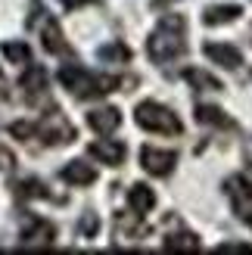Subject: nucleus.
Returning a JSON list of instances; mask_svg holds the SVG:
<instances>
[{
  "label": "nucleus",
  "mask_w": 252,
  "mask_h": 255,
  "mask_svg": "<svg viewBox=\"0 0 252 255\" xmlns=\"http://www.w3.org/2000/svg\"><path fill=\"white\" fill-rule=\"evenodd\" d=\"M243 16V6L240 3H224V6H209L203 12V22L206 25H228L234 19H240Z\"/></svg>",
  "instance_id": "nucleus-13"
},
{
  "label": "nucleus",
  "mask_w": 252,
  "mask_h": 255,
  "mask_svg": "<svg viewBox=\"0 0 252 255\" xmlns=\"http://www.w3.org/2000/svg\"><path fill=\"white\" fill-rule=\"evenodd\" d=\"M140 165L146 174L153 177H168L178 165V152L174 149H156V146H143L140 149Z\"/></svg>",
  "instance_id": "nucleus-5"
},
{
  "label": "nucleus",
  "mask_w": 252,
  "mask_h": 255,
  "mask_svg": "<svg viewBox=\"0 0 252 255\" xmlns=\"http://www.w3.org/2000/svg\"><path fill=\"white\" fill-rule=\"evenodd\" d=\"M97 231H100V221H97V215L91 212V215H84L81 218V224H78V234H81V240H94L97 237Z\"/></svg>",
  "instance_id": "nucleus-21"
},
{
  "label": "nucleus",
  "mask_w": 252,
  "mask_h": 255,
  "mask_svg": "<svg viewBox=\"0 0 252 255\" xmlns=\"http://www.w3.org/2000/svg\"><path fill=\"white\" fill-rule=\"evenodd\" d=\"M41 44H44V50L47 53H66V37H62V28H59V22L53 19V16H47L44 12V22H41Z\"/></svg>",
  "instance_id": "nucleus-9"
},
{
  "label": "nucleus",
  "mask_w": 252,
  "mask_h": 255,
  "mask_svg": "<svg viewBox=\"0 0 252 255\" xmlns=\"http://www.w3.org/2000/svg\"><path fill=\"white\" fill-rule=\"evenodd\" d=\"M56 78L72 97H78V100L106 97V94H112L119 87V78H112V75H91L81 66H62Z\"/></svg>",
  "instance_id": "nucleus-2"
},
{
  "label": "nucleus",
  "mask_w": 252,
  "mask_h": 255,
  "mask_svg": "<svg viewBox=\"0 0 252 255\" xmlns=\"http://www.w3.org/2000/svg\"><path fill=\"white\" fill-rule=\"evenodd\" d=\"M87 125L97 134H112L122 125V112L119 109H94V112H87Z\"/></svg>",
  "instance_id": "nucleus-10"
},
{
  "label": "nucleus",
  "mask_w": 252,
  "mask_h": 255,
  "mask_svg": "<svg viewBox=\"0 0 252 255\" xmlns=\"http://www.w3.org/2000/svg\"><path fill=\"white\" fill-rule=\"evenodd\" d=\"M184 81L193 87V91H221V81L215 78V75H209L203 69H184Z\"/></svg>",
  "instance_id": "nucleus-16"
},
{
  "label": "nucleus",
  "mask_w": 252,
  "mask_h": 255,
  "mask_svg": "<svg viewBox=\"0 0 252 255\" xmlns=\"http://www.w3.org/2000/svg\"><path fill=\"white\" fill-rule=\"evenodd\" d=\"M203 53H206V59H212L221 69H240L243 66V53L231 44H212L209 41V44H203Z\"/></svg>",
  "instance_id": "nucleus-8"
},
{
  "label": "nucleus",
  "mask_w": 252,
  "mask_h": 255,
  "mask_svg": "<svg viewBox=\"0 0 252 255\" xmlns=\"http://www.w3.org/2000/svg\"><path fill=\"white\" fill-rule=\"evenodd\" d=\"M162 249H168V252H196L199 249V237L196 234H174V237H165Z\"/></svg>",
  "instance_id": "nucleus-18"
},
{
  "label": "nucleus",
  "mask_w": 252,
  "mask_h": 255,
  "mask_svg": "<svg viewBox=\"0 0 252 255\" xmlns=\"http://www.w3.org/2000/svg\"><path fill=\"white\" fill-rule=\"evenodd\" d=\"M146 50H149V59L153 62H171L187 53V19L178 16V12H168V16H162L156 31L149 34L146 41Z\"/></svg>",
  "instance_id": "nucleus-1"
},
{
  "label": "nucleus",
  "mask_w": 252,
  "mask_h": 255,
  "mask_svg": "<svg viewBox=\"0 0 252 255\" xmlns=\"http://www.w3.org/2000/svg\"><path fill=\"white\" fill-rule=\"evenodd\" d=\"M12 168H16V156L6 146H0V171H12Z\"/></svg>",
  "instance_id": "nucleus-23"
},
{
  "label": "nucleus",
  "mask_w": 252,
  "mask_h": 255,
  "mask_svg": "<svg viewBox=\"0 0 252 255\" xmlns=\"http://www.w3.org/2000/svg\"><path fill=\"white\" fill-rule=\"evenodd\" d=\"M12 196H16V199H50L47 187L37 181V177H25V181H16V184H12Z\"/></svg>",
  "instance_id": "nucleus-15"
},
{
  "label": "nucleus",
  "mask_w": 252,
  "mask_h": 255,
  "mask_svg": "<svg viewBox=\"0 0 252 255\" xmlns=\"http://www.w3.org/2000/svg\"><path fill=\"white\" fill-rule=\"evenodd\" d=\"M3 56L12 62V66H28L31 62V47L22 41H3Z\"/></svg>",
  "instance_id": "nucleus-19"
},
{
  "label": "nucleus",
  "mask_w": 252,
  "mask_h": 255,
  "mask_svg": "<svg viewBox=\"0 0 252 255\" xmlns=\"http://www.w3.org/2000/svg\"><path fill=\"white\" fill-rule=\"evenodd\" d=\"M56 227L41 218H28L22 227V246H53Z\"/></svg>",
  "instance_id": "nucleus-6"
},
{
  "label": "nucleus",
  "mask_w": 252,
  "mask_h": 255,
  "mask_svg": "<svg viewBox=\"0 0 252 255\" xmlns=\"http://www.w3.org/2000/svg\"><path fill=\"white\" fill-rule=\"evenodd\" d=\"M103 62H128L131 59V50L125 47V44H106V47H100V53H97Z\"/></svg>",
  "instance_id": "nucleus-20"
},
{
  "label": "nucleus",
  "mask_w": 252,
  "mask_h": 255,
  "mask_svg": "<svg viewBox=\"0 0 252 255\" xmlns=\"http://www.w3.org/2000/svg\"><path fill=\"white\" fill-rule=\"evenodd\" d=\"M128 206H131V212H137V215H146V212H153V206H156V193H153L146 184H134V187L128 190Z\"/></svg>",
  "instance_id": "nucleus-12"
},
{
  "label": "nucleus",
  "mask_w": 252,
  "mask_h": 255,
  "mask_svg": "<svg viewBox=\"0 0 252 255\" xmlns=\"http://www.w3.org/2000/svg\"><path fill=\"white\" fill-rule=\"evenodd\" d=\"M9 134L19 137V140H31L34 137V125L31 122H12L9 125Z\"/></svg>",
  "instance_id": "nucleus-22"
},
{
  "label": "nucleus",
  "mask_w": 252,
  "mask_h": 255,
  "mask_svg": "<svg viewBox=\"0 0 252 255\" xmlns=\"http://www.w3.org/2000/svg\"><path fill=\"white\" fill-rule=\"evenodd\" d=\"M34 134H41V140L47 146H69V143H75V128L69 125L66 116H59L56 109L34 125Z\"/></svg>",
  "instance_id": "nucleus-4"
},
{
  "label": "nucleus",
  "mask_w": 252,
  "mask_h": 255,
  "mask_svg": "<svg viewBox=\"0 0 252 255\" xmlns=\"http://www.w3.org/2000/svg\"><path fill=\"white\" fill-rule=\"evenodd\" d=\"M87 152H91V159L97 162H103V165H122L125 156H128V149H125L122 140H94L91 146H87Z\"/></svg>",
  "instance_id": "nucleus-7"
},
{
  "label": "nucleus",
  "mask_w": 252,
  "mask_h": 255,
  "mask_svg": "<svg viewBox=\"0 0 252 255\" xmlns=\"http://www.w3.org/2000/svg\"><path fill=\"white\" fill-rule=\"evenodd\" d=\"M196 122L199 125H212V128H237L234 119H228V112L218 109V106H196Z\"/></svg>",
  "instance_id": "nucleus-14"
},
{
  "label": "nucleus",
  "mask_w": 252,
  "mask_h": 255,
  "mask_svg": "<svg viewBox=\"0 0 252 255\" xmlns=\"http://www.w3.org/2000/svg\"><path fill=\"white\" fill-rule=\"evenodd\" d=\"M59 177H62L66 184H72V187H91V184L97 181V171H94L87 162H69L66 168L59 171Z\"/></svg>",
  "instance_id": "nucleus-11"
},
{
  "label": "nucleus",
  "mask_w": 252,
  "mask_h": 255,
  "mask_svg": "<svg viewBox=\"0 0 252 255\" xmlns=\"http://www.w3.org/2000/svg\"><path fill=\"white\" fill-rule=\"evenodd\" d=\"M134 122H137V128H143V131H149V134H168V137H178V134L184 131L181 119L174 116L171 109L153 103V100H146V103H140V106L134 109Z\"/></svg>",
  "instance_id": "nucleus-3"
},
{
  "label": "nucleus",
  "mask_w": 252,
  "mask_h": 255,
  "mask_svg": "<svg viewBox=\"0 0 252 255\" xmlns=\"http://www.w3.org/2000/svg\"><path fill=\"white\" fill-rule=\"evenodd\" d=\"M84 3H91V0H62V6H66V9H81Z\"/></svg>",
  "instance_id": "nucleus-25"
},
{
  "label": "nucleus",
  "mask_w": 252,
  "mask_h": 255,
  "mask_svg": "<svg viewBox=\"0 0 252 255\" xmlns=\"http://www.w3.org/2000/svg\"><path fill=\"white\" fill-rule=\"evenodd\" d=\"M22 91H28V94H44L47 91V72L41 66H31L28 72L22 75Z\"/></svg>",
  "instance_id": "nucleus-17"
},
{
  "label": "nucleus",
  "mask_w": 252,
  "mask_h": 255,
  "mask_svg": "<svg viewBox=\"0 0 252 255\" xmlns=\"http://www.w3.org/2000/svg\"><path fill=\"white\" fill-rule=\"evenodd\" d=\"M218 252H252V246H246V243H224V246H218Z\"/></svg>",
  "instance_id": "nucleus-24"
}]
</instances>
